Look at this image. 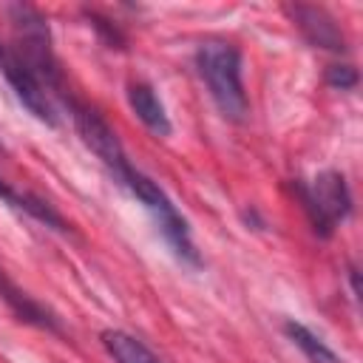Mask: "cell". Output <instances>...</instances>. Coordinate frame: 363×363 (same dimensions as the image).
Returning <instances> with one entry per match:
<instances>
[{"mask_svg": "<svg viewBox=\"0 0 363 363\" xmlns=\"http://www.w3.org/2000/svg\"><path fill=\"white\" fill-rule=\"evenodd\" d=\"M0 68H3V77L9 79V85L14 88L17 99L28 108V113L54 128L60 119H57V108L51 102V91L45 88V82L28 65H23L9 48L0 51Z\"/></svg>", "mask_w": 363, "mask_h": 363, "instance_id": "5", "label": "cell"}, {"mask_svg": "<svg viewBox=\"0 0 363 363\" xmlns=\"http://www.w3.org/2000/svg\"><path fill=\"white\" fill-rule=\"evenodd\" d=\"M326 82H329L332 88H340V91L354 88V85H357V71H354L352 65H329Z\"/></svg>", "mask_w": 363, "mask_h": 363, "instance_id": "12", "label": "cell"}, {"mask_svg": "<svg viewBox=\"0 0 363 363\" xmlns=\"http://www.w3.org/2000/svg\"><path fill=\"white\" fill-rule=\"evenodd\" d=\"M0 298L11 306V312L20 318V320H26V323H34V326H40V329H48V332H60V323H57V318L43 306V303H37L28 292H23L3 269H0Z\"/></svg>", "mask_w": 363, "mask_h": 363, "instance_id": "7", "label": "cell"}, {"mask_svg": "<svg viewBox=\"0 0 363 363\" xmlns=\"http://www.w3.org/2000/svg\"><path fill=\"white\" fill-rule=\"evenodd\" d=\"M196 68L199 77L204 79L216 108L233 119L244 122L250 113V99L241 82V54L235 45L221 43V40H207L196 51Z\"/></svg>", "mask_w": 363, "mask_h": 363, "instance_id": "1", "label": "cell"}, {"mask_svg": "<svg viewBox=\"0 0 363 363\" xmlns=\"http://www.w3.org/2000/svg\"><path fill=\"white\" fill-rule=\"evenodd\" d=\"M298 193H301L303 210L309 213L315 233L323 238H329L335 224L349 218V213H352V193L346 187V179L337 170L318 173L309 187L298 184Z\"/></svg>", "mask_w": 363, "mask_h": 363, "instance_id": "3", "label": "cell"}, {"mask_svg": "<svg viewBox=\"0 0 363 363\" xmlns=\"http://www.w3.org/2000/svg\"><path fill=\"white\" fill-rule=\"evenodd\" d=\"M102 346H105V352H108L116 363H162L142 340H136L133 335L119 332V329L102 332Z\"/></svg>", "mask_w": 363, "mask_h": 363, "instance_id": "10", "label": "cell"}, {"mask_svg": "<svg viewBox=\"0 0 363 363\" xmlns=\"http://www.w3.org/2000/svg\"><path fill=\"white\" fill-rule=\"evenodd\" d=\"M71 116H74V128H77L79 139L85 142V147L113 173V179H119L130 167V162L125 156V147H122L116 130L94 108H88L82 102H71Z\"/></svg>", "mask_w": 363, "mask_h": 363, "instance_id": "4", "label": "cell"}, {"mask_svg": "<svg viewBox=\"0 0 363 363\" xmlns=\"http://www.w3.org/2000/svg\"><path fill=\"white\" fill-rule=\"evenodd\" d=\"M128 102L133 108V113L142 119V125L156 133V136H170L173 125H170V116L162 105V99L156 96V91L147 85V82H130L128 85Z\"/></svg>", "mask_w": 363, "mask_h": 363, "instance_id": "8", "label": "cell"}, {"mask_svg": "<svg viewBox=\"0 0 363 363\" xmlns=\"http://www.w3.org/2000/svg\"><path fill=\"white\" fill-rule=\"evenodd\" d=\"M0 51H3V48H0Z\"/></svg>", "mask_w": 363, "mask_h": 363, "instance_id": "14", "label": "cell"}, {"mask_svg": "<svg viewBox=\"0 0 363 363\" xmlns=\"http://www.w3.org/2000/svg\"><path fill=\"white\" fill-rule=\"evenodd\" d=\"M284 332H286V337L303 352V357H306L309 363H343L309 326H303V323H298V320H286V323H284Z\"/></svg>", "mask_w": 363, "mask_h": 363, "instance_id": "11", "label": "cell"}, {"mask_svg": "<svg viewBox=\"0 0 363 363\" xmlns=\"http://www.w3.org/2000/svg\"><path fill=\"white\" fill-rule=\"evenodd\" d=\"M295 20V26L301 28V34L315 45V48H326V51H346V37L340 31V26L329 17L326 9L320 6H303L295 3L286 9Z\"/></svg>", "mask_w": 363, "mask_h": 363, "instance_id": "6", "label": "cell"}, {"mask_svg": "<svg viewBox=\"0 0 363 363\" xmlns=\"http://www.w3.org/2000/svg\"><path fill=\"white\" fill-rule=\"evenodd\" d=\"M0 199H3L6 204H11L14 210H23V213L31 216L34 221H40V224H45V227H51V230H57V233H68L65 218H62L45 199H40V196L26 193V190H14V187H9L6 182H0Z\"/></svg>", "mask_w": 363, "mask_h": 363, "instance_id": "9", "label": "cell"}, {"mask_svg": "<svg viewBox=\"0 0 363 363\" xmlns=\"http://www.w3.org/2000/svg\"><path fill=\"white\" fill-rule=\"evenodd\" d=\"M116 182L139 204H145V210L153 216L162 238L170 244V250L176 252V258L184 261V264H190V267H201V255H199V250H196V244L190 238V227L182 218V213L176 210V204L167 199V193L153 179H147L145 173H139L136 167H128Z\"/></svg>", "mask_w": 363, "mask_h": 363, "instance_id": "2", "label": "cell"}, {"mask_svg": "<svg viewBox=\"0 0 363 363\" xmlns=\"http://www.w3.org/2000/svg\"><path fill=\"white\" fill-rule=\"evenodd\" d=\"M349 281H352V295L360 298V284H357V269L354 267H349Z\"/></svg>", "mask_w": 363, "mask_h": 363, "instance_id": "13", "label": "cell"}]
</instances>
